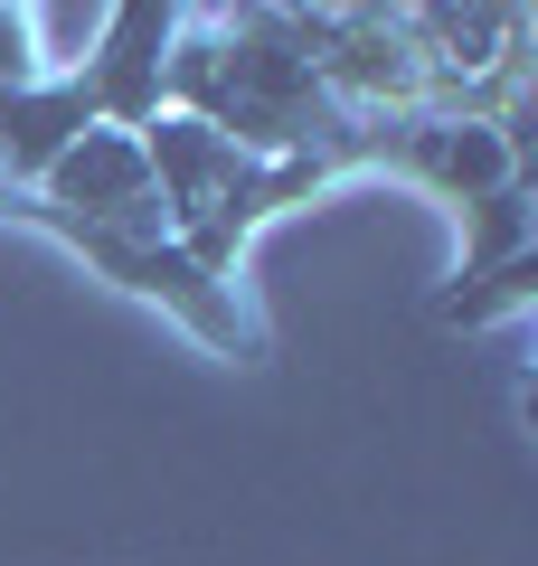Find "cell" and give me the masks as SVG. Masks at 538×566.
Instances as JSON below:
<instances>
[{
  "label": "cell",
  "mask_w": 538,
  "mask_h": 566,
  "mask_svg": "<svg viewBox=\"0 0 538 566\" xmlns=\"http://www.w3.org/2000/svg\"><path fill=\"white\" fill-rule=\"evenodd\" d=\"M142 161H152V199H161L170 245L208 283H246V245L283 208H302L312 189L350 180V161H256V151H237L227 133H208L189 114H161L142 133Z\"/></svg>",
  "instance_id": "cell-1"
},
{
  "label": "cell",
  "mask_w": 538,
  "mask_h": 566,
  "mask_svg": "<svg viewBox=\"0 0 538 566\" xmlns=\"http://www.w3.org/2000/svg\"><path fill=\"white\" fill-rule=\"evenodd\" d=\"M350 161L359 170H387V180H406V189H435L454 218L482 208L492 189L529 180L519 142L500 133V123H473V114H387V123H359Z\"/></svg>",
  "instance_id": "cell-2"
},
{
  "label": "cell",
  "mask_w": 538,
  "mask_h": 566,
  "mask_svg": "<svg viewBox=\"0 0 538 566\" xmlns=\"http://www.w3.org/2000/svg\"><path fill=\"white\" fill-rule=\"evenodd\" d=\"M283 29L350 123L425 114V66H416V39H406V10H283Z\"/></svg>",
  "instance_id": "cell-3"
},
{
  "label": "cell",
  "mask_w": 538,
  "mask_h": 566,
  "mask_svg": "<svg viewBox=\"0 0 538 566\" xmlns=\"http://www.w3.org/2000/svg\"><path fill=\"white\" fill-rule=\"evenodd\" d=\"M170 29H179L170 0H123V10H104L95 48L76 57V85H85V104H95V123L152 133V123L170 114V95H161V76H170Z\"/></svg>",
  "instance_id": "cell-4"
},
{
  "label": "cell",
  "mask_w": 538,
  "mask_h": 566,
  "mask_svg": "<svg viewBox=\"0 0 538 566\" xmlns=\"http://www.w3.org/2000/svg\"><path fill=\"white\" fill-rule=\"evenodd\" d=\"M39 199L76 227H114V237H170L161 227V199H152V161H142V133H114V123H85L48 161Z\"/></svg>",
  "instance_id": "cell-5"
},
{
  "label": "cell",
  "mask_w": 538,
  "mask_h": 566,
  "mask_svg": "<svg viewBox=\"0 0 538 566\" xmlns=\"http://www.w3.org/2000/svg\"><path fill=\"white\" fill-rule=\"evenodd\" d=\"M85 123H95V104H85L76 66L66 76H39L29 95H0V189H39L48 161H58Z\"/></svg>",
  "instance_id": "cell-6"
},
{
  "label": "cell",
  "mask_w": 538,
  "mask_h": 566,
  "mask_svg": "<svg viewBox=\"0 0 538 566\" xmlns=\"http://www.w3.org/2000/svg\"><path fill=\"white\" fill-rule=\"evenodd\" d=\"M510 255H529V180H510V189H492L482 208H463V264H454V283L463 274H492V264H510Z\"/></svg>",
  "instance_id": "cell-7"
},
{
  "label": "cell",
  "mask_w": 538,
  "mask_h": 566,
  "mask_svg": "<svg viewBox=\"0 0 538 566\" xmlns=\"http://www.w3.org/2000/svg\"><path fill=\"white\" fill-rule=\"evenodd\" d=\"M529 274H538V255H510V264H492V274H463L435 312L454 331H492V322H510V312H529Z\"/></svg>",
  "instance_id": "cell-8"
},
{
  "label": "cell",
  "mask_w": 538,
  "mask_h": 566,
  "mask_svg": "<svg viewBox=\"0 0 538 566\" xmlns=\"http://www.w3.org/2000/svg\"><path fill=\"white\" fill-rule=\"evenodd\" d=\"M39 76H58L39 48V10H0V95H29Z\"/></svg>",
  "instance_id": "cell-9"
}]
</instances>
